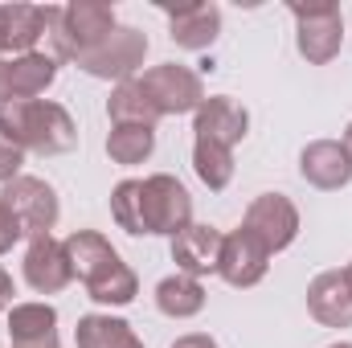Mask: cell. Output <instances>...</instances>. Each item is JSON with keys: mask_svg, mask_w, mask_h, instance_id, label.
Segmentation results:
<instances>
[{"mask_svg": "<svg viewBox=\"0 0 352 348\" xmlns=\"http://www.w3.org/2000/svg\"><path fill=\"white\" fill-rule=\"evenodd\" d=\"M140 87L148 90V98H152V107L160 111V119H164V115H188V111L197 115V107L205 102L201 78H197L188 66H180V62H164V66L144 70Z\"/></svg>", "mask_w": 352, "mask_h": 348, "instance_id": "ba28073f", "label": "cell"}, {"mask_svg": "<svg viewBox=\"0 0 352 348\" xmlns=\"http://www.w3.org/2000/svg\"><path fill=\"white\" fill-rule=\"evenodd\" d=\"M307 312L324 328H352V283L344 270H324L307 283Z\"/></svg>", "mask_w": 352, "mask_h": 348, "instance_id": "9a60e30c", "label": "cell"}, {"mask_svg": "<svg viewBox=\"0 0 352 348\" xmlns=\"http://www.w3.org/2000/svg\"><path fill=\"white\" fill-rule=\"evenodd\" d=\"M156 148V127H140V123H115L111 135H107V156L111 164H144Z\"/></svg>", "mask_w": 352, "mask_h": 348, "instance_id": "7402d4cb", "label": "cell"}, {"mask_svg": "<svg viewBox=\"0 0 352 348\" xmlns=\"http://www.w3.org/2000/svg\"><path fill=\"white\" fill-rule=\"evenodd\" d=\"M0 131L21 148V152H37V156H58L70 152L78 131L66 107L50 102V98H12L0 102Z\"/></svg>", "mask_w": 352, "mask_h": 348, "instance_id": "7a4b0ae2", "label": "cell"}, {"mask_svg": "<svg viewBox=\"0 0 352 348\" xmlns=\"http://www.w3.org/2000/svg\"><path fill=\"white\" fill-rule=\"evenodd\" d=\"M21 164H25V152L0 131V184H8V180H16L21 176Z\"/></svg>", "mask_w": 352, "mask_h": 348, "instance_id": "484cf974", "label": "cell"}, {"mask_svg": "<svg viewBox=\"0 0 352 348\" xmlns=\"http://www.w3.org/2000/svg\"><path fill=\"white\" fill-rule=\"evenodd\" d=\"M25 283L37 291V295H58L74 283V266L66 254V242L50 238V234H37L29 238V250H25Z\"/></svg>", "mask_w": 352, "mask_h": 348, "instance_id": "30bf717a", "label": "cell"}, {"mask_svg": "<svg viewBox=\"0 0 352 348\" xmlns=\"http://www.w3.org/2000/svg\"><path fill=\"white\" fill-rule=\"evenodd\" d=\"M12 348H58V336H50V340H33V345H12Z\"/></svg>", "mask_w": 352, "mask_h": 348, "instance_id": "f546056e", "label": "cell"}, {"mask_svg": "<svg viewBox=\"0 0 352 348\" xmlns=\"http://www.w3.org/2000/svg\"><path fill=\"white\" fill-rule=\"evenodd\" d=\"M299 176L316 188H344L352 180V156L340 140H311L299 152Z\"/></svg>", "mask_w": 352, "mask_h": 348, "instance_id": "2e32d148", "label": "cell"}, {"mask_svg": "<svg viewBox=\"0 0 352 348\" xmlns=\"http://www.w3.org/2000/svg\"><path fill=\"white\" fill-rule=\"evenodd\" d=\"M140 213H144V234H168V238H176L184 226H192V197H188V188L176 176L156 173L144 180Z\"/></svg>", "mask_w": 352, "mask_h": 348, "instance_id": "277c9868", "label": "cell"}, {"mask_svg": "<svg viewBox=\"0 0 352 348\" xmlns=\"http://www.w3.org/2000/svg\"><path fill=\"white\" fill-rule=\"evenodd\" d=\"M156 307L164 312V316H173V320H188V316H197L201 307H205V287H201V279H192V274H168V279H160V287H156Z\"/></svg>", "mask_w": 352, "mask_h": 348, "instance_id": "ffe728a7", "label": "cell"}, {"mask_svg": "<svg viewBox=\"0 0 352 348\" xmlns=\"http://www.w3.org/2000/svg\"><path fill=\"white\" fill-rule=\"evenodd\" d=\"M332 348H352V345H344V340H340V345H332Z\"/></svg>", "mask_w": 352, "mask_h": 348, "instance_id": "d6a6232c", "label": "cell"}, {"mask_svg": "<svg viewBox=\"0 0 352 348\" xmlns=\"http://www.w3.org/2000/svg\"><path fill=\"white\" fill-rule=\"evenodd\" d=\"M74 340H78V348H144V340L135 336V328L127 320H115L102 312H90L78 320Z\"/></svg>", "mask_w": 352, "mask_h": 348, "instance_id": "d6986e66", "label": "cell"}, {"mask_svg": "<svg viewBox=\"0 0 352 348\" xmlns=\"http://www.w3.org/2000/svg\"><path fill=\"white\" fill-rule=\"evenodd\" d=\"M164 12H168V33L180 50H209L221 33V8L209 0L164 4Z\"/></svg>", "mask_w": 352, "mask_h": 348, "instance_id": "5bb4252c", "label": "cell"}, {"mask_svg": "<svg viewBox=\"0 0 352 348\" xmlns=\"http://www.w3.org/2000/svg\"><path fill=\"white\" fill-rule=\"evenodd\" d=\"M340 144H344V152L352 156V123H349V131H344V140H340Z\"/></svg>", "mask_w": 352, "mask_h": 348, "instance_id": "4dcf8cb0", "label": "cell"}, {"mask_svg": "<svg viewBox=\"0 0 352 348\" xmlns=\"http://www.w3.org/2000/svg\"><path fill=\"white\" fill-rule=\"evenodd\" d=\"M344 274H349V283H352V262H349V266H344Z\"/></svg>", "mask_w": 352, "mask_h": 348, "instance_id": "1f68e13d", "label": "cell"}, {"mask_svg": "<svg viewBox=\"0 0 352 348\" xmlns=\"http://www.w3.org/2000/svg\"><path fill=\"white\" fill-rule=\"evenodd\" d=\"M21 238H25V230H21V226H16V217L0 205V254H8Z\"/></svg>", "mask_w": 352, "mask_h": 348, "instance_id": "4316f807", "label": "cell"}, {"mask_svg": "<svg viewBox=\"0 0 352 348\" xmlns=\"http://www.w3.org/2000/svg\"><path fill=\"white\" fill-rule=\"evenodd\" d=\"M192 131H197V140L234 152V144H242L246 131H250V111H246L242 102H234L230 94H213V98H205V102L197 107Z\"/></svg>", "mask_w": 352, "mask_h": 348, "instance_id": "8fae6325", "label": "cell"}, {"mask_svg": "<svg viewBox=\"0 0 352 348\" xmlns=\"http://www.w3.org/2000/svg\"><path fill=\"white\" fill-rule=\"evenodd\" d=\"M266 266H270V250L242 226L234 234L221 238V259H217V274L230 283V287H254L263 283Z\"/></svg>", "mask_w": 352, "mask_h": 348, "instance_id": "7c38bea8", "label": "cell"}, {"mask_svg": "<svg viewBox=\"0 0 352 348\" xmlns=\"http://www.w3.org/2000/svg\"><path fill=\"white\" fill-rule=\"evenodd\" d=\"M148 58V33L119 25L98 50H90L87 58H78V70H87L90 78H107V83H131L135 70Z\"/></svg>", "mask_w": 352, "mask_h": 348, "instance_id": "52a82bcc", "label": "cell"}, {"mask_svg": "<svg viewBox=\"0 0 352 348\" xmlns=\"http://www.w3.org/2000/svg\"><path fill=\"white\" fill-rule=\"evenodd\" d=\"M291 17L299 21V54L311 62V66H328L340 45H344V21H340V8L332 0H311V4H291Z\"/></svg>", "mask_w": 352, "mask_h": 348, "instance_id": "5b68a950", "label": "cell"}, {"mask_svg": "<svg viewBox=\"0 0 352 348\" xmlns=\"http://www.w3.org/2000/svg\"><path fill=\"white\" fill-rule=\"evenodd\" d=\"M0 205L16 217V226H21L29 238L50 234V230L58 226V213H62L54 184H45L41 176H16V180H8V184L0 188Z\"/></svg>", "mask_w": 352, "mask_h": 348, "instance_id": "8992f818", "label": "cell"}, {"mask_svg": "<svg viewBox=\"0 0 352 348\" xmlns=\"http://www.w3.org/2000/svg\"><path fill=\"white\" fill-rule=\"evenodd\" d=\"M8 303H12V279H8V270L0 266V312H8Z\"/></svg>", "mask_w": 352, "mask_h": 348, "instance_id": "f1b7e54d", "label": "cell"}, {"mask_svg": "<svg viewBox=\"0 0 352 348\" xmlns=\"http://www.w3.org/2000/svg\"><path fill=\"white\" fill-rule=\"evenodd\" d=\"M221 230H213V226H184L180 234L173 238V262L180 274H192V279H201V274H217V259H221Z\"/></svg>", "mask_w": 352, "mask_h": 348, "instance_id": "e0dca14e", "label": "cell"}, {"mask_svg": "<svg viewBox=\"0 0 352 348\" xmlns=\"http://www.w3.org/2000/svg\"><path fill=\"white\" fill-rule=\"evenodd\" d=\"M4 102L12 98H37L45 94V87H54L58 78V58L54 54H21V58H4Z\"/></svg>", "mask_w": 352, "mask_h": 348, "instance_id": "ac0fdd59", "label": "cell"}, {"mask_svg": "<svg viewBox=\"0 0 352 348\" xmlns=\"http://www.w3.org/2000/svg\"><path fill=\"white\" fill-rule=\"evenodd\" d=\"M140 193H144V180H119V184L111 188V217H115V226L127 230V234H144Z\"/></svg>", "mask_w": 352, "mask_h": 348, "instance_id": "d4e9b609", "label": "cell"}, {"mask_svg": "<svg viewBox=\"0 0 352 348\" xmlns=\"http://www.w3.org/2000/svg\"><path fill=\"white\" fill-rule=\"evenodd\" d=\"M58 8H41V4H0V58L4 54H33V45L45 37V29L54 25Z\"/></svg>", "mask_w": 352, "mask_h": 348, "instance_id": "4fadbf2b", "label": "cell"}, {"mask_svg": "<svg viewBox=\"0 0 352 348\" xmlns=\"http://www.w3.org/2000/svg\"><path fill=\"white\" fill-rule=\"evenodd\" d=\"M173 348H217V340L205 336V332H188V336H180Z\"/></svg>", "mask_w": 352, "mask_h": 348, "instance_id": "83f0119b", "label": "cell"}, {"mask_svg": "<svg viewBox=\"0 0 352 348\" xmlns=\"http://www.w3.org/2000/svg\"><path fill=\"white\" fill-rule=\"evenodd\" d=\"M58 336V312L50 303H16L8 312V340L12 345H33Z\"/></svg>", "mask_w": 352, "mask_h": 348, "instance_id": "603a6c76", "label": "cell"}, {"mask_svg": "<svg viewBox=\"0 0 352 348\" xmlns=\"http://www.w3.org/2000/svg\"><path fill=\"white\" fill-rule=\"evenodd\" d=\"M192 168H197V176L205 180V188L221 193V188L234 180V152H230V148H217V144L197 140V148H192Z\"/></svg>", "mask_w": 352, "mask_h": 348, "instance_id": "cb8c5ba5", "label": "cell"}, {"mask_svg": "<svg viewBox=\"0 0 352 348\" xmlns=\"http://www.w3.org/2000/svg\"><path fill=\"white\" fill-rule=\"evenodd\" d=\"M66 254H70V266H74V279H82V287H87V295L94 303L127 307L140 295L135 270L119 259V250L98 230H74L66 238Z\"/></svg>", "mask_w": 352, "mask_h": 348, "instance_id": "6da1fadb", "label": "cell"}, {"mask_svg": "<svg viewBox=\"0 0 352 348\" xmlns=\"http://www.w3.org/2000/svg\"><path fill=\"white\" fill-rule=\"evenodd\" d=\"M107 115H111V123H140V127H156V123H160V111L152 107L148 90L140 87V78L119 83V87L111 90Z\"/></svg>", "mask_w": 352, "mask_h": 348, "instance_id": "44dd1931", "label": "cell"}, {"mask_svg": "<svg viewBox=\"0 0 352 348\" xmlns=\"http://www.w3.org/2000/svg\"><path fill=\"white\" fill-rule=\"evenodd\" d=\"M50 29H54L50 37H54L58 58L78 62V58H87L90 50H98L119 29V21H115V8L102 4V0H74V4H66V8L54 12Z\"/></svg>", "mask_w": 352, "mask_h": 348, "instance_id": "3957f363", "label": "cell"}, {"mask_svg": "<svg viewBox=\"0 0 352 348\" xmlns=\"http://www.w3.org/2000/svg\"><path fill=\"white\" fill-rule=\"evenodd\" d=\"M258 242H263L270 254L287 250L295 238H299V209L291 197L283 193H258L246 209V221H242Z\"/></svg>", "mask_w": 352, "mask_h": 348, "instance_id": "9c48e42d", "label": "cell"}]
</instances>
